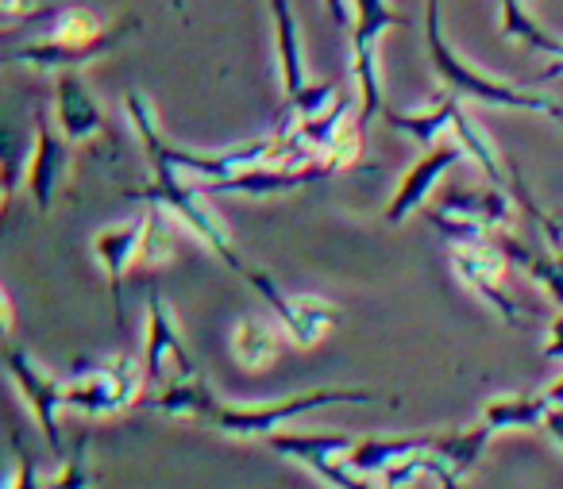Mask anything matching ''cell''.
I'll return each instance as SVG.
<instances>
[{
    "label": "cell",
    "instance_id": "obj_1",
    "mask_svg": "<svg viewBox=\"0 0 563 489\" xmlns=\"http://www.w3.org/2000/svg\"><path fill=\"white\" fill-rule=\"evenodd\" d=\"M128 120H132L135 135H140L143 151H147L151 170H170L189 181H224L240 170H251V166H266V163H274V158H286L282 135H263V140L235 143V147H228V151L174 147V143H166L163 132H158L155 109L147 104V97L135 93V89L128 93Z\"/></svg>",
    "mask_w": 563,
    "mask_h": 489
},
{
    "label": "cell",
    "instance_id": "obj_2",
    "mask_svg": "<svg viewBox=\"0 0 563 489\" xmlns=\"http://www.w3.org/2000/svg\"><path fill=\"white\" fill-rule=\"evenodd\" d=\"M424 43H429V58L437 78L444 81V89H452L463 101H483V104H501V109H521V112H544V116L560 120L563 124V104L552 101L544 93H525V89L509 86V81H498L490 74H483L475 63L460 58L444 40V27H440V0H424Z\"/></svg>",
    "mask_w": 563,
    "mask_h": 489
},
{
    "label": "cell",
    "instance_id": "obj_3",
    "mask_svg": "<svg viewBox=\"0 0 563 489\" xmlns=\"http://www.w3.org/2000/svg\"><path fill=\"white\" fill-rule=\"evenodd\" d=\"M383 116H386V124H390L394 132L413 135L421 147H432L440 135L452 132L455 140L467 147V155L475 158L478 166H483V174L490 178V186H506V181H501V155H498V147H494V143L486 140L483 127H478L475 120L467 116V109H463V97H455L452 89H444V93H440L432 104H424L421 112L383 109Z\"/></svg>",
    "mask_w": 563,
    "mask_h": 489
},
{
    "label": "cell",
    "instance_id": "obj_4",
    "mask_svg": "<svg viewBox=\"0 0 563 489\" xmlns=\"http://www.w3.org/2000/svg\"><path fill=\"white\" fill-rule=\"evenodd\" d=\"M128 197H140V201H147V204H163V209H170L174 216H178L181 224H186L189 232H194L197 240H201L205 247L220 258V263L232 266L240 278L251 270V266L235 255L232 235H228L224 220L209 209V193H205L197 181L178 178V174H170V170H155V181H147V186H140V189H128Z\"/></svg>",
    "mask_w": 563,
    "mask_h": 489
},
{
    "label": "cell",
    "instance_id": "obj_5",
    "mask_svg": "<svg viewBox=\"0 0 563 489\" xmlns=\"http://www.w3.org/2000/svg\"><path fill=\"white\" fill-rule=\"evenodd\" d=\"M352 74L355 86H360V112L363 124L371 116H383L386 101H383V78H378V43L390 27H401L406 16L394 12L386 0H352Z\"/></svg>",
    "mask_w": 563,
    "mask_h": 489
},
{
    "label": "cell",
    "instance_id": "obj_6",
    "mask_svg": "<svg viewBox=\"0 0 563 489\" xmlns=\"http://www.w3.org/2000/svg\"><path fill=\"white\" fill-rule=\"evenodd\" d=\"M367 401H375V389H309V393H294L286 401L255 404V409L224 404L212 424L224 435H263V440H271L278 432V424H286V420L329 409V404H367Z\"/></svg>",
    "mask_w": 563,
    "mask_h": 489
},
{
    "label": "cell",
    "instance_id": "obj_7",
    "mask_svg": "<svg viewBox=\"0 0 563 489\" xmlns=\"http://www.w3.org/2000/svg\"><path fill=\"white\" fill-rule=\"evenodd\" d=\"M274 451L294 463L309 466L317 478H324L332 489H375L363 474H355L347 463H336L332 455H347L355 447V435L347 432H332V435H321V432H294V435H278L274 432L271 440Z\"/></svg>",
    "mask_w": 563,
    "mask_h": 489
},
{
    "label": "cell",
    "instance_id": "obj_8",
    "mask_svg": "<svg viewBox=\"0 0 563 489\" xmlns=\"http://www.w3.org/2000/svg\"><path fill=\"white\" fill-rule=\"evenodd\" d=\"M448 258H452V270L460 274V281L467 289H475L509 327H521V312H517L514 297L506 293V263L498 243H452L448 247Z\"/></svg>",
    "mask_w": 563,
    "mask_h": 489
},
{
    "label": "cell",
    "instance_id": "obj_9",
    "mask_svg": "<svg viewBox=\"0 0 563 489\" xmlns=\"http://www.w3.org/2000/svg\"><path fill=\"white\" fill-rule=\"evenodd\" d=\"M243 278H247V286L255 289V293L263 297L274 312H278V320L286 324V332L294 335L298 347H313V343H321V335L340 320V309L332 301H324V297H309V293H298V297L282 293V289L274 286L271 274L255 270V266H251Z\"/></svg>",
    "mask_w": 563,
    "mask_h": 489
},
{
    "label": "cell",
    "instance_id": "obj_10",
    "mask_svg": "<svg viewBox=\"0 0 563 489\" xmlns=\"http://www.w3.org/2000/svg\"><path fill=\"white\" fill-rule=\"evenodd\" d=\"M58 120L47 116V109L35 112V147L32 163H27V193H32L35 209L47 216L55 209L63 181L70 174V147L74 143L63 135V127H55Z\"/></svg>",
    "mask_w": 563,
    "mask_h": 489
},
{
    "label": "cell",
    "instance_id": "obj_11",
    "mask_svg": "<svg viewBox=\"0 0 563 489\" xmlns=\"http://www.w3.org/2000/svg\"><path fill=\"white\" fill-rule=\"evenodd\" d=\"M4 366H9L12 381L24 393L27 409L35 412L43 435H47V447L55 455H63V435H58V409H66V381H58L51 370H43L24 347H9L4 351Z\"/></svg>",
    "mask_w": 563,
    "mask_h": 489
},
{
    "label": "cell",
    "instance_id": "obj_12",
    "mask_svg": "<svg viewBox=\"0 0 563 489\" xmlns=\"http://www.w3.org/2000/svg\"><path fill=\"white\" fill-rule=\"evenodd\" d=\"M143 235H147V212L128 224H112L101 227L93 235V255L104 266V278H109V293H112V312H117V324L124 327V274L140 263L143 255Z\"/></svg>",
    "mask_w": 563,
    "mask_h": 489
},
{
    "label": "cell",
    "instance_id": "obj_13",
    "mask_svg": "<svg viewBox=\"0 0 563 489\" xmlns=\"http://www.w3.org/2000/svg\"><path fill=\"white\" fill-rule=\"evenodd\" d=\"M132 32H140V20L128 16L112 27V35L97 43H55V40H35V43H24V47H12L9 55L16 63H27V66H40V70H74L81 63H93L97 55H109L117 43H124Z\"/></svg>",
    "mask_w": 563,
    "mask_h": 489
},
{
    "label": "cell",
    "instance_id": "obj_14",
    "mask_svg": "<svg viewBox=\"0 0 563 489\" xmlns=\"http://www.w3.org/2000/svg\"><path fill=\"white\" fill-rule=\"evenodd\" d=\"M463 155H467V147H463V143H440V147H429V155H421V163H417L413 170L401 178L398 193H394L390 204H386V224L398 227L409 212L421 209V204L429 201L432 189H437V181L444 178V174L452 170Z\"/></svg>",
    "mask_w": 563,
    "mask_h": 489
},
{
    "label": "cell",
    "instance_id": "obj_15",
    "mask_svg": "<svg viewBox=\"0 0 563 489\" xmlns=\"http://www.w3.org/2000/svg\"><path fill=\"white\" fill-rule=\"evenodd\" d=\"M55 120L70 143H86L104 135V112L93 101L86 78L78 70H58L55 81Z\"/></svg>",
    "mask_w": 563,
    "mask_h": 489
},
{
    "label": "cell",
    "instance_id": "obj_16",
    "mask_svg": "<svg viewBox=\"0 0 563 489\" xmlns=\"http://www.w3.org/2000/svg\"><path fill=\"white\" fill-rule=\"evenodd\" d=\"M166 358L178 363L181 374H197L194 358L181 347L178 324L170 316V304L163 301L158 289L147 293V343H143V366H147V381H163L166 378Z\"/></svg>",
    "mask_w": 563,
    "mask_h": 489
},
{
    "label": "cell",
    "instance_id": "obj_17",
    "mask_svg": "<svg viewBox=\"0 0 563 489\" xmlns=\"http://www.w3.org/2000/svg\"><path fill=\"white\" fill-rule=\"evenodd\" d=\"M271 16H274V55H278L282 93L290 101V97H298L306 89V51H301L298 16H294L290 0H271Z\"/></svg>",
    "mask_w": 563,
    "mask_h": 489
},
{
    "label": "cell",
    "instance_id": "obj_18",
    "mask_svg": "<svg viewBox=\"0 0 563 489\" xmlns=\"http://www.w3.org/2000/svg\"><path fill=\"white\" fill-rule=\"evenodd\" d=\"M494 243H498L509 263L521 266V270L529 274L540 289H548V297L563 309V247L532 251V247H525L514 232H494Z\"/></svg>",
    "mask_w": 563,
    "mask_h": 489
},
{
    "label": "cell",
    "instance_id": "obj_19",
    "mask_svg": "<svg viewBox=\"0 0 563 489\" xmlns=\"http://www.w3.org/2000/svg\"><path fill=\"white\" fill-rule=\"evenodd\" d=\"M74 370L78 374L66 381V409H78V412H86V416H109V412L124 409L109 366L104 363H97V366L78 363Z\"/></svg>",
    "mask_w": 563,
    "mask_h": 489
},
{
    "label": "cell",
    "instance_id": "obj_20",
    "mask_svg": "<svg viewBox=\"0 0 563 489\" xmlns=\"http://www.w3.org/2000/svg\"><path fill=\"white\" fill-rule=\"evenodd\" d=\"M501 35L552 58V66L540 74L544 81L563 78V40H555L552 32H544V27L525 12V0H501Z\"/></svg>",
    "mask_w": 563,
    "mask_h": 489
},
{
    "label": "cell",
    "instance_id": "obj_21",
    "mask_svg": "<svg viewBox=\"0 0 563 489\" xmlns=\"http://www.w3.org/2000/svg\"><path fill=\"white\" fill-rule=\"evenodd\" d=\"M155 412L166 416H186V420H217L220 416V397L209 389V381L201 374H181L174 386H166L155 401H147Z\"/></svg>",
    "mask_w": 563,
    "mask_h": 489
},
{
    "label": "cell",
    "instance_id": "obj_22",
    "mask_svg": "<svg viewBox=\"0 0 563 489\" xmlns=\"http://www.w3.org/2000/svg\"><path fill=\"white\" fill-rule=\"evenodd\" d=\"M432 435H390V440H355V447L344 455V463L352 466L355 474H386L394 463L409 458L413 451L429 447Z\"/></svg>",
    "mask_w": 563,
    "mask_h": 489
},
{
    "label": "cell",
    "instance_id": "obj_23",
    "mask_svg": "<svg viewBox=\"0 0 563 489\" xmlns=\"http://www.w3.org/2000/svg\"><path fill=\"white\" fill-rule=\"evenodd\" d=\"M548 409H552L548 393L494 397V401H486L483 420L494 427V435H501V432H517V427H544Z\"/></svg>",
    "mask_w": 563,
    "mask_h": 489
},
{
    "label": "cell",
    "instance_id": "obj_24",
    "mask_svg": "<svg viewBox=\"0 0 563 489\" xmlns=\"http://www.w3.org/2000/svg\"><path fill=\"white\" fill-rule=\"evenodd\" d=\"M444 212L463 216V220H475V224L490 227V232H509V224H514V204H509V197H506V186L448 197Z\"/></svg>",
    "mask_w": 563,
    "mask_h": 489
},
{
    "label": "cell",
    "instance_id": "obj_25",
    "mask_svg": "<svg viewBox=\"0 0 563 489\" xmlns=\"http://www.w3.org/2000/svg\"><path fill=\"white\" fill-rule=\"evenodd\" d=\"M494 427L486 424V420H478L475 427H467V432H444V435H432V451H437L440 458H444L448 466H452L460 478H467L471 470H475L478 455L486 451V443H490Z\"/></svg>",
    "mask_w": 563,
    "mask_h": 489
},
{
    "label": "cell",
    "instance_id": "obj_26",
    "mask_svg": "<svg viewBox=\"0 0 563 489\" xmlns=\"http://www.w3.org/2000/svg\"><path fill=\"white\" fill-rule=\"evenodd\" d=\"M232 358L240 370H266L278 358V340L258 320H235L232 327Z\"/></svg>",
    "mask_w": 563,
    "mask_h": 489
},
{
    "label": "cell",
    "instance_id": "obj_27",
    "mask_svg": "<svg viewBox=\"0 0 563 489\" xmlns=\"http://www.w3.org/2000/svg\"><path fill=\"white\" fill-rule=\"evenodd\" d=\"M112 27H104L101 16H93L89 9H78V4H74V9H58L55 16H51L47 40H55V43H97V40H104V35H112Z\"/></svg>",
    "mask_w": 563,
    "mask_h": 489
},
{
    "label": "cell",
    "instance_id": "obj_28",
    "mask_svg": "<svg viewBox=\"0 0 563 489\" xmlns=\"http://www.w3.org/2000/svg\"><path fill=\"white\" fill-rule=\"evenodd\" d=\"M363 155V116L355 112V116H347L344 124H340V132L332 135L329 151H324V166H329L332 174L336 170H347V166H355Z\"/></svg>",
    "mask_w": 563,
    "mask_h": 489
},
{
    "label": "cell",
    "instance_id": "obj_29",
    "mask_svg": "<svg viewBox=\"0 0 563 489\" xmlns=\"http://www.w3.org/2000/svg\"><path fill=\"white\" fill-rule=\"evenodd\" d=\"M170 209L163 204H151L147 209V235H143V255H140V266H163L174 251V240H170Z\"/></svg>",
    "mask_w": 563,
    "mask_h": 489
},
{
    "label": "cell",
    "instance_id": "obj_30",
    "mask_svg": "<svg viewBox=\"0 0 563 489\" xmlns=\"http://www.w3.org/2000/svg\"><path fill=\"white\" fill-rule=\"evenodd\" d=\"M86 451H89V435H81V440L74 443V455L66 458L63 474H58V478H51L47 489H93L97 486V474L89 470Z\"/></svg>",
    "mask_w": 563,
    "mask_h": 489
},
{
    "label": "cell",
    "instance_id": "obj_31",
    "mask_svg": "<svg viewBox=\"0 0 563 489\" xmlns=\"http://www.w3.org/2000/svg\"><path fill=\"white\" fill-rule=\"evenodd\" d=\"M12 447H16V470H12L9 489H47V481L40 478V466H35V458L27 455L24 440H20L16 432H12Z\"/></svg>",
    "mask_w": 563,
    "mask_h": 489
},
{
    "label": "cell",
    "instance_id": "obj_32",
    "mask_svg": "<svg viewBox=\"0 0 563 489\" xmlns=\"http://www.w3.org/2000/svg\"><path fill=\"white\" fill-rule=\"evenodd\" d=\"M35 9H40V0H0V16L9 20V24L35 16Z\"/></svg>",
    "mask_w": 563,
    "mask_h": 489
},
{
    "label": "cell",
    "instance_id": "obj_33",
    "mask_svg": "<svg viewBox=\"0 0 563 489\" xmlns=\"http://www.w3.org/2000/svg\"><path fill=\"white\" fill-rule=\"evenodd\" d=\"M544 358H563V312L552 320V327H548V347H544Z\"/></svg>",
    "mask_w": 563,
    "mask_h": 489
},
{
    "label": "cell",
    "instance_id": "obj_34",
    "mask_svg": "<svg viewBox=\"0 0 563 489\" xmlns=\"http://www.w3.org/2000/svg\"><path fill=\"white\" fill-rule=\"evenodd\" d=\"M324 4H329V16L336 20L340 27H352V16H355L352 0H324Z\"/></svg>",
    "mask_w": 563,
    "mask_h": 489
},
{
    "label": "cell",
    "instance_id": "obj_35",
    "mask_svg": "<svg viewBox=\"0 0 563 489\" xmlns=\"http://www.w3.org/2000/svg\"><path fill=\"white\" fill-rule=\"evenodd\" d=\"M544 432L552 435V440L563 447V404H552V409H548V416H544Z\"/></svg>",
    "mask_w": 563,
    "mask_h": 489
},
{
    "label": "cell",
    "instance_id": "obj_36",
    "mask_svg": "<svg viewBox=\"0 0 563 489\" xmlns=\"http://www.w3.org/2000/svg\"><path fill=\"white\" fill-rule=\"evenodd\" d=\"M548 401H552V404H563V378L555 381L552 389H548Z\"/></svg>",
    "mask_w": 563,
    "mask_h": 489
},
{
    "label": "cell",
    "instance_id": "obj_37",
    "mask_svg": "<svg viewBox=\"0 0 563 489\" xmlns=\"http://www.w3.org/2000/svg\"><path fill=\"white\" fill-rule=\"evenodd\" d=\"M4 332H12V301H9V293H4Z\"/></svg>",
    "mask_w": 563,
    "mask_h": 489
},
{
    "label": "cell",
    "instance_id": "obj_38",
    "mask_svg": "<svg viewBox=\"0 0 563 489\" xmlns=\"http://www.w3.org/2000/svg\"><path fill=\"white\" fill-rule=\"evenodd\" d=\"M548 216H552V212H548ZM552 224H555V227H560V232H563V212H555V216H552Z\"/></svg>",
    "mask_w": 563,
    "mask_h": 489
},
{
    "label": "cell",
    "instance_id": "obj_39",
    "mask_svg": "<svg viewBox=\"0 0 563 489\" xmlns=\"http://www.w3.org/2000/svg\"><path fill=\"white\" fill-rule=\"evenodd\" d=\"M525 4H529V0H525Z\"/></svg>",
    "mask_w": 563,
    "mask_h": 489
}]
</instances>
